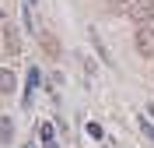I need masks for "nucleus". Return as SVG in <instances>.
Here are the masks:
<instances>
[{"label":"nucleus","instance_id":"39448f33","mask_svg":"<svg viewBox=\"0 0 154 148\" xmlns=\"http://www.w3.org/2000/svg\"><path fill=\"white\" fill-rule=\"evenodd\" d=\"M38 134H42L46 148H53V145H56V130H53V123H42V127H38Z\"/></svg>","mask_w":154,"mask_h":148},{"label":"nucleus","instance_id":"9d476101","mask_svg":"<svg viewBox=\"0 0 154 148\" xmlns=\"http://www.w3.org/2000/svg\"><path fill=\"white\" fill-rule=\"evenodd\" d=\"M0 25H4V11H0Z\"/></svg>","mask_w":154,"mask_h":148},{"label":"nucleus","instance_id":"6e6552de","mask_svg":"<svg viewBox=\"0 0 154 148\" xmlns=\"http://www.w3.org/2000/svg\"><path fill=\"white\" fill-rule=\"evenodd\" d=\"M147 113H151V120H154V102H151V106H147Z\"/></svg>","mask_w":154,"mask_h":148},{"label":"nucleus","instance_id":"f03ea898","mask_svg":"<svg viewBox=\"0 0 154 148\" xmlns=\"http://www.w3.org/2000/svg\"><path fill=\"white\" fill-rule=\"evenodd\" d=\"M126 11H130V18H133L137 25H147V21L154 18V0H133Z\"/></svg>","mask_w":154,"mask_h":148},{"label":"nucleus","instance_id":"20e7f679","mask_svg":"<svg viewBox=\"0 0 154 148\" xmlns=\"http://www.w3.org/2000/svg\"><path fill=\"white\" fill-rule=\"evenodd\" d=\"M14 88H18V78H14V71H11V67H0V95H11Z\"/></svg>","mask_w":154,"mask_h":148},{"label":"nucleus","instance_id":"0eeeda50","mask_svg":"<svg viewBox=\"0 0 154 148\" xmlns=\"http://www.w3.org/2000/svg\"><path fill=\"white\" fill-rule=\"evenodd\" d=\"M137 123H140V130H144V134H147V138H151V141H154V127H151V123H147V120H144V117H140V120H137Z\"/></svg>","mask_w":154,"mask_h":148},{"label":"nucleus","instance_id":"f257e3e1","mask_svg":"<svg viewBox=\"0 0 154 148\" xmlns=\"http://www.w3.org/2000/svg\"><path fill=\"white\" fill-rule=\"evenodd\" d=\"M0 42H4V53H7V57H18V53H21L18 28H14V25H7V21L0 25Z\"/></svg>","mask_w":154,"mask_h":148},{"label":"nucleus","instance_id":"1a4fd4ad","mask_svg":"<svg viewBox=\"0 0 154 148\" xmlns=\"http://www.w3.org/2000/svg\"><path fill=\"white\" fill-rule=\"evenodd\" d=\"M119 4H126V7H130V4H133V0H119Z\"/></svg>","mask_w":154,"mask_h":148},{"label":"nucleus","instance_id":"7ed1b4c3","mask_svg":"<svg viewBox=\"0 0 154 148\" xmlns=\"http://www.w3.org/2000/svg\"><path fill=\"white\" fill-rule=\"evenodd\" d=\"M137 53L140 57H154V28H147V25H140L137 28Z\"/></svg>","mask_w":154,"mask_h":148},{"label":"nucleus","instance_id":"423d86ee","mask_svg":"<svg viewBox=\"0 0 154 148\" xmlns=\"http://www.w3.org/2000/svg\"><path fill=\"white\" fill-rule=\"evenodd\" d=\"M11 134H14V123L7 117H0V141H11Z\"/></svg>","mask_w":154,"mask_h":148}]
</instances>
